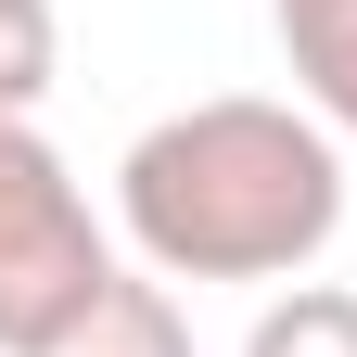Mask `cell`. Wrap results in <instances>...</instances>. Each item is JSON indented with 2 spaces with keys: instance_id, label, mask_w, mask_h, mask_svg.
I'll use <instances>...</instances> for the list:
<instances>
[{
  "instance_id": "cell-6",
  "label": "cell",
  "mask_w": 357,
  "mask_h": 357,
  "mask_svg": "<svg viewBox=\"0 0 357 357\" xmlns=\"http://www.w3.org/2000/svg\"><path fill=\"white\" fill-rule=\"evenodd\" d=\"M52 64H64V26H52V0H0V115H38Z\"/></svg>"
},
{
  "instance_id": "cell-3",
  "label": "cell",
  "mask_w": 357,
  "mask_h": 357,
  "mask_svg": "<svg viewBox=\"0 0 357 357\" xmlns=\"http://www.w3.org/2000/svg\"><path fill=\"white\" fill-rule=\"evenodd\" d=\"M38 357H192V319H178V294H166V281H128V268H115V281L89 294Z\"/></svg>"
},
{
  "instance_id": "cell-4",
  "label": "cell",
  "mask_w": 357,
  "mask_h": 357,
  "mask_svg": "<svg viewBox=\"0 0 357 357\" xmlns=\"http://www.w3.org/2000/svg\"><path fill=\"white\" fill-rule=\"evenodd\" d=\"M268 26H281V64L306 89V115L357 128V0H268Z\"/></svg>"
},
{
  "instance_id": "cell-5",
  "label": "cell",
  "mask_w": 357,
  "mask_h": 357,
  "mask_svg": "<svg viewBox=\"0 0 357 357\" xmlns=\"http://www.w3.org/2000/svg\"><path fill=\"white\" fill-rule=\"evenodd\" d=\"M243 357H357V294H344V281L268 294V319L243 332Z\"/></svg>"
},
{
  "instance_id": "cell-2",
  "label": "cell",
  "mask_w": 357,
  "mask_h": 357,
  "mask_svg": "<svg viewBox=\"0 0 357 357\" xmlns=\"http://www.w3.org/2000/svg\"><path fill=\"white\" fill-rule=\"evenodd\" d=\"M102 281H115V243L89 217L77 166L26 115H0V357H38Z\"/></svg>"
},
{
  "instance_id": "cell-1",
  "label": "cell",
  "mask_w": 357,
  "mask_h": 357,
  "mask_svg": "<svg viewBox=\"0 0 357 357\" xmlns=\"http://www.w3.org/2000/svg\"><path fill=\"white\" fill-rule=\"evenodd\" d=\"M115 217L153 281H306L344 230V153L306 102L217 89L128 141Z\"/></svg>"
}]
</instances>
